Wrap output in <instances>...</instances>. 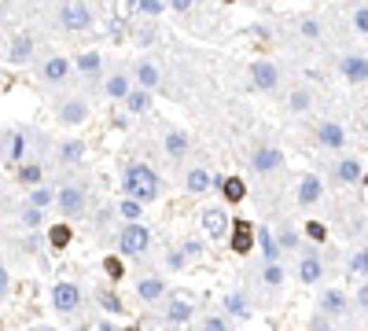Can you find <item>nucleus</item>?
Listing matches in <instances>:
<instances>
[{
	"instance_id": "47",
	"label": "nucleus",
	"mask_w": 368,
	"mask_h": 331,
	"mask_svg": "<svg viewBox=\"0 0 368 331\" xmlns=\"http://www.w3.org/2000/svg\"><path fill=\"white\" fill-rule=\"evenodd\" d=\"M203 331H229V320L225 317H206L203 320Z\"/></svg>"
},
{
	"instance_id": "13",
	"label": "nucleus",
	"mask_w": 368,
	"mask_h": 331,
	"mask_svg": "<svg viewBox=\"0 0 368 331\" xmlns=\"http://www.w3.org/2000/svg\"><path fill=\"white\" fill-rule=\"evenodd\" d=\"M203 228H206V236H210V239H225V232L232 228L229 210L225 206H206L203 210Z\"/></svg>"
},
{
	"instance_id": "23",
	"label": "nucleus",
	"mask_w": 368,
	"mask_h": 331,
	"mask_svg": "<svg viewBox=\"0 0 368 331\" xmlns=\"http://www.w3.org/2000/svg\"><path fill=\"white\" fill-rule=\"evenodd\" d=\"M335 180H339V185H357V180H364L361 162L350 158V155H343L339 162H335Z\"/></svg>"
},
{
	"instance_id": "9",
	"label": "nucleus",
	"mask_w": 368,
	"mask_h": 331,
	"mask_svg": "<svg viewBox=\"0 0 368 331\" xmlns=\"http://www.w3.org/2000/svg\"><path fill=\"white\" fill-rule=\"evenodd\" d=\"M317 313H321V317H335V320H339V317H346V313H350V298H346V291L343 287H328L321 298H317Z\"/></svg>"
},
{
	"instance_id": "50",
	"label": "nucleus",
	"mask_w": 368,
	"mask_h": 331,
	"mask_svg": "<svg viewBox=\"0 0 368 331\" xmlns=\"http://www.w3.org/2000/svg\"><path fill=\"white\" fill-rule=\"evenodd\" d=\"M11 291V273H8V265L0 261V294H8Z\"/></svg>"
},
{
	"instance_id": "27",
	"label": "nucleus",
	"mask_w": 368,
	"mask_h": 331,
	"mask_svg": "<svg viewBox=\"0 0 368 331\" xmlns=\"http://www.w3.org/2000/svg\"><path fill=\"white\" fill-rule=\"evenodd\" d=\"M184 188H188V195H203V192H210V188H214V177L206 173L203 166H196V170H188Z\"/></svg>"
},
{
	"instance_id": "12",
	"label": "nucleus",
	"mask_w": 368,
	"mask_h": 331,
	"mask_svg": "<svg viewBox=\"0 0 368 331\" xmlns=\"http://www.w3.org/2000/svg\"><path fill=\"white\" fill-rule=\"evenodd\" d=\"M298 280L302 284H321L324 280V261H321V254H317V246H310V251H302V258H298Z\"/></svg>"
},
{
	"instance_id": "46",
	"label": "nucleus",
	"mask_w": 368,
	"mask_h": 331,
	"mask_svg": "<svg viewBox=\"0 0 368 331\" xmlns=\"http://www.w3.org/2000/svg\"><path fill=\"white\" fill-rule=\"evenodd\" d=\"M310 331H339V327H335L328 317H321V313H313V317H310Z\"/></svg>"
},
{
	"instance_id": "26",
	"label": "nucleus",
	"mask_w": 368,
	"mask_h": 331,
	"mask_svg": "<svg viewBox=\"0 0 368 331\" xmlns=\"http://www.w3.org/2000/svg\"><path fill=\"white\" fill-rule=\"evenodd\" d=\"M254 246V228L250 221H232V251L236 254H247Z\"/></svg>"
},
{
	"instance_id": "19",
	"label": "nucleus",
	"mask_w": 368,
	"mask_h": 331,
	"mask_svg": "<svg viewBox=\"0 0 368 331\" xmlns=\"http://www.w3.org/2000/svg\"><path fill=\"white\" fill-rule=\"evenodd\" d=\"M15 185H23L26 192L37 188V185H44V166H41L37 158H26L19 170H15Z\"/></svg>"
},
{
	"instance_id": "22",
	"label": "nucleus",
	"mask_w": 368,
	"mask_h": 331,
	"mask_svg": "<svg viewBox=\"0 0 368 331\" xmlns=\"http://www.w3.org/2000/svg\"><path fill=\"white\" fill-rule=\"evenodd\" d=\"M321 195H324L321 177H317V173H306V177H302V185H298V203H302V206L321 203Z\"/></svg>"
},
{
	"instance_id": "6",
	"label": "nucleus",
	"mask_w": 368,
	"mask_h": 331,
	"mask_svg": "<svg viewBox=\"0 0 368 331\" xmlns=\"http://www.w3.org/2000/svg\"><path fill=\"white\" fill-rule=\"evenodd\" d=\"M82 287L77 284H70V280H59V284L52 287V309L56 313H63V317H70V313H77L82 309Z\"/></svg>"
},
{
	"instance_id": "29",
	"label": "nucleus",
	"mask_w": 368,
	"mask_h": 331,
	"mask_svg": "<svg viewBox=\"0 0 368 331\" xmlns=\"http://www.w3.org/2000/svg\"><path fill=\"white\" fill-rule=\"evenodd\" d=\"M26 206H34V210H41V213H44L48 206H56V188L48 185V180H44V185H37V188H30Z\"/></svg>"
},
{
	"instance_id": "18",
	"label": "nucleus",
	"mask_w": 368,
	"mask_h": 331,
	"mask_svg": "<svg viewBox=\"0 0 368 331\" xmlns=\"http://www.w3.org/2000/svg\"><path fill=\"white\" fill-rule=\"evenodd\" d=\"M30 59H34V37H30V33H15L11 44H8V63L26 66Z\"/></svg>"
},
{
	"instance_id": "28",
	"label": "nucleus",
	"mask_w": 368,
	"mask_h": 331,
	"mask_svg": "<svg viewBox=\"0 0 368 331\" xmlns=\"http://www.w3.org/2000/svg\"><path fill=\"white\" fill-rule=\"evenodd\" d=\"M56 158L63 162V166H77L85 158V140H63L59 147H56Z\"/></svg>"
},
{
	"instance_id": "17",
	"label": "nucleus",
	"mask_w": 368,
	"mask_h": 331,
	"mask_svg": "<svg viewBox=\"0 0 368 331\" xmlns=\"http://www.w3.org/2000/svg\"><path fill=\"white\" fill-rule=\"evenodd\" d=\"M317 140H321V147H328V151H343L346 147V129L339 122H321L317 125Z\"/></svg>"
},
{
	"instance_id": "10",
	"label": "nucleus",
	"mask_w": 368,
	"mask_h": 331,
	"mask_svg": "<svg viewBox=\"0 0 368 331\" xmlns=\"http://www.w3.org/2000/svg\"><path fill=\"white\" fill-rule=\"evenodd\" d=\"M250 170L254 173H277L284 170V151L273 144H262V147H254L250 151Z\"/></svg>"
},
{
	"instance_id": "5",
	"label": "nucleus",
	"mask_w": 368,
	"mask_h": 331,
	"mask_svg": "<svg viewBox=\"0 0 368 331\" xmlns=\"http://www.w3.org/2000/svg\"><path fill=\"white\" fill-rule=\"evenodd\" d=\"M56 19L67 33H85L96 19H92V8L89 4H59L56 8Z\"/></svg>"
},
{
	"instance_id": "32",
	"label": "nucleus",
	"mask_w": 368,
	"mask_h": 331,
	"mask_svg": "<svg viewBox=\"0 0 368 331\" xmlns=\"http://www.w3.org/2000/svg\"><path fill=\"white\" fill-rule=\"evenodd\" d=\"M70 239H74L70 225H52V228H48V246H56V251H63V246H70Z\"/></svg>"
},
{
	"instance_id": "45",
	"label": "nucleus",
	"mask_w": 368,
	"mask_h": 331,
	"mask_svg": "<svg viewBox=\"0 0 368 331\" xmlns=\"http://www.w3.org/2000/svg\"><path fill=\"white\" fill-rule=\"evenodd\" d=\"M298 232H284V236L277 239V246H280V251H298Z\"/></svg>"
},
{
	"instance_id": "58",
	"label": "nucleus",
	"mask_w": 368,
	"mask_h": 331,
	"mask_svg": "<svg viewBox=\"0 0 368 331\" xmlns=\"http://www.w3.org/2000/svg\"><path fill=\"white\" fill-rule=\"evenodd\" d=\"M41 331H56V327H41Z\"/></svg>"
},
{
	"instance_id": "33",
	"label": "nucleus",
	"mask_w": 368,
	"mask_h": 331,
	"mask_svg": "<svg viewBox=\"0 0 368 331\" xmlns=\"http://www.w3.org/2000/svg\"><path fill=\"white\" fill-rule=\"evenodd\" d=\"M346 273H354V276H368V243H364V246H357V251L350 254Z\"/></svg>"
},
{
	"instance_id": "43",
	"label": "nucleus",
	"mask_w": 368,
	"mask_h": 331,
	"mask_svg": "<svg viewBox=\"0 0 368 331\" xmlns=\"http://www.w3.org/2000/svg\"><path fill=\"white\" fill-rule=\"evenodd\" d=\"M324 236H328V228H324L321 221H310V225H306V239H313V243H324Z\"/></svg>"
},
{
	"instance_id": "53",
	"label": "nucleus",
	"mask_w": 368,
	"mask_h": 331,
	"mask_svg": "<svg viewBox=\"0 0 368 331\" xmlns=\"http://www.w3.org/2000/svg\"><path fill=\"white\" fill-rule=\"evenodd\" d=\"M166 261H170V269H184V254H181V251H173Z\"/></svg>"
},
{
	"instance_id": "41",
	"label": "nucleus",
	"mask_w": 368,
	"mask_h": 331,
	"mask_svg": "<svg viewBox=\"0 0 368 331\" xmlns=\"http://www.w3.org/2000/svg\"><path fill=\"white\" fill-rule=\"evenodd\" d=\"M354 30L361 33V37H368V4L354 8Z\"/></svg>"
},
{
	"instance_id": "1",
	"label": "nucleus",
	"mask_w": 368,
	"mask_h": 331,
	"mask_svg": "<svg viewBox=\"0 0 368 331\" xmlns=\"http://www.w3.org/2000/svg\"><path fill=\"white\" fill-rule=\"evenodd\" d=\"M122 192L125 199H133V203H155L158 195H163V180L158 173L151 170L148 162H129L125 166V177H122Z\"/></svg>"
},
{
	"instance_id": "44",
	"label": "nucleus",
	"mask_w": 368,
	"mask_h": 331,
	"mask_svg": "<svg viewBox=\"0 0 368 331\" xmlns=\"http://www.w3.org/2000/svg\"><path fill=\"white\" fill-rule=\"evenodd\" d=\"M100 306L110 309V313H122V302H118V294H115V291H100Z\"/></svg>"
},
{
	"instance_id": "40",
	"label": "nucleus",
	"mask_w": 368,
	"mask_h": 331,
	"mask_svg": "<svg viewBox=\"0 0 368 331\" xmlns=\"http://www.w3.org/2000/svg\"><path fill=\"white\" fill-rule=\"evenodd\" d=\"M133 11H140V15H151V19H155V15H163V11H166V4H163V0H137V4H133Z\"/></svg>"
},
{
	"instance_id": "25",
	"label": "nucleus",
	"mask_w": 368,
	"mask_h": 331,
	"mask_svg": "<svg viewBox=\"0 0 368 331\" xmlns=\"http://www.w3.org/2000/svg\"><path fill=\"white\" fill-rule=\"evenodd\" d=\"M129 92H133V81H129V74H122V70H115L103 81V96H110V99H125Z\"/></svg>"
},
{
	"instance_id": "31",
	"label": "nucleus",
	"mask_w": 368,
	"mask_h": 331,
	"mask_svg": "<svg viewBox=\"0 0 368 331\" xmlns=\"http://www.w3.org/2000/svg\"><path fill=\"white\" fill-rule=\"evenodd\" d=\"M254 239H258L265 261H280V246H277V239H273V232H269V228H254Z\"/></svg>"
},
{
	"instance_id": "39",
	"label": "nucleus",
	"mask_w": 368,
	"mask_h": 331,
	"mask_svg": "<svg viewBox=\"0 0 368 331\" xmlns=\"http://www.w3.org/2000/svg\"><path fill=\"white\" fill-rule=\"evenodd\" d=\"M310 104H313V92L310 89H295L291 92V111L302 114V111H310Z\"/></svg>"
},
{
	"instance_id": "34",
	"label": "nucleus",
	"mask_w": 368,
	"mask_h": 331,
	"mask_svg": "<svg viewBox=\"0 0 368 331\" xmlns=\"http://www.w3.org/2000/svg\"><path fill=\"white\" fill-rule=\"evenodd\" d=\"M262 280H265L269 287H284V280H287L284 265H280V261H265V265H262Z\"/></svg>"
},
{
	"instance_id": "49",
	"label": "nucleus",
	"mask_w": 368,
	"mask_h": 331,
	"mask_svg": "<svg viewBox=\"0 0 368 331\" xmlns=\"http://www.w3.org/2000/svg\"><path fill=\"white\" fill-rule=\"evenodd\" d=\"M181 254H184V258H199V254H203V243H191V239L181 243Z\"/></svg>"
},
{
	"instance_id": "4",
	"label": "nucleus",
	"mask_w": 368,
	"mask_h": 331,
	"mask_svg": "<svg viewBox=\"0 0 368 331\" xmlns=\"http://www.w3.org/2000/svg\"><path fill=\"white\" fill-rule=\"evenodd\" d=\"M148 246H151V232L144 228L140 221L137 225H122L118 228V251L125 258H140V254H148Z\"/></svg>"
},
{
	"instance_id": "38",
	"label": "nucleus",
	"mask_w": 368,
	"mask_h": 331,
	"mask_svg": "<svg viewBox=\"0 0 368 331\" xmlns=\"http://www.w3.org/2000/svg\"><path fill=\"white\" fill-rule=\"evenodd\" d=\"M118 213L125 218V225H137V221H140V213H144V206L133 203V199H122V203H118Z\"/></svg>"
},
{
	"instance_id": "56",
	"label": "nucleus",
	"mask_w": 368,
	"mask_h": 331,
	"mask_svg": "<svg viewBox=\"0 0 368 331\" xmlns=\"http://www.w3.org/2000/svg\"><path fill=\"white\" fill-rule=\"evenodd\" d=\"M0 19H4V4H0Z\"/></svg>"
},
{
	"instance_id": "48",
	"label": "nucleus",
	"mask_w": 368,
	"mask_h": 331,
	"mask_svg": "<svg viewBox=\"0 0 368 331\" xmlns=\"http://www.w3.org/2000/svg\"><path fill=\"white\" fill-rule=\"evenodd\" d=\"M103 269H107L110 280H118V276H122V261H118V258H107V261H103Z\"/></svg>"
},
{
	"instance_id": "51",
	"label": "nucleus",
	"mask_w": 368,
	"mask_h": 331,
	"mask_svg": "<svg viewBox=\"0 0 368 331\" xmlns=\"http://www.w3.org/2000/svg\"><path fill=\"white\" fill-rule=\"evenodd\" d=\"M354 298H357V309H361V313H368V284H361Z\"/></svg>"
},
{
	"instance_id": "15",
	"label": "nucleus",
	"mask_w": 368,
	"mask_h": 331,
	"mask_svg": "<svg viewBox=\"0 0 368 331\" xmlns=\"http://www.w3.org/2000/svg\"><path fill=\"white\" fill-rule=\"evenodd\" d=\"M191 313H196V306H191L188 294H173V298H166V309H163L166 324H188Z\"/></svg>"
},
{
	"instance_id": "16",
	"label": "nucleus",
	"mask_w": 368,
	"mask_h": 331,
	"mask_svg": "<svg viewBox=\"0 0 368 331\" xmlns=\"http://www.w3.org/2000/svg\"><path fill=\"white\" fill-rule=\"evenodd\" d=\"M339 74L350 85H364L368 81V56H343L339 59Z\"/></svg>"
},
{
	"instance_id": "11",
	"label": "nucleus",
	"mask_w": 368,
	"mask_h": 331,
	"mask_svg": "<svg viewBox=\"0 0 368 331\" xmlns=\"http://www.w3.org/2000/svg\"><path fill=\"white\" fill-rule=\"evenodd\" d=\"M70 59L67 56H48L44 63H37V77L44 81V85H63V81L70 77Z\"/></svg>"
},
{
	"instance_id": "21",
	"label": "nucleus",
	"mask_w": 368,
	"mask_h": 331,
	"mask_svg": "<svg viewBox=\"0 0 368 331\" xmlns=\"http://www.w3.org/2000/svg\"><path fill=\"white\" fill-rule=\"evenodd\" d=\"M163 151L177 162V158H184L188 151H191V137L188 132H181V129H170L166 132V140H163Z\"/></svg>"
},
{
	"instance_id": "36",
	"label": "nucleus",
	"mask_w": 368,
	"mask_h": 331,
	"mask_svg": "<svg viewBox=\"0 0 368 331\" xmlns=\"http://www.w3.org/2000/svg\"><path fill=\"white\" fill-rule=\"evenodd\" d=\"M125 107H129V114H144L151 107V92H144V89H133L129 96H125Z\"/></svg>"
},
{
	"instance_id": "8",
	"label": "nucleus",
	"mask_w": 368,
	"mask_h": 331,
	"mask_svg": "<svg viewBox=\"0 0 368 331\" xmlns=\"http://www.w3.org/2000/svg\"><path fill=\"white\" fill-rule=\"evenodd\" d=\"M56 118H59V125H67V129L89 122V99H85V96H70V99H63V104L56 107Z\"/></svg>"
},
{
	"instance_id": "59",
	"label": "nucleus",
	"mask_w": 368,
	"mask_h": 331,
	"mask_svg": "<svg viewBox=\"0 0 368 331\" xmlns=\"http://www.w3.org/2000/svg\"><path fill=\"white\" fill-rule=\"evenodd\" d=\"M364 132H368V122H364Z\"/></svg>"
},
{
	"instance_id": "7",
	"label": "nucleus",
	"mask_w": 368,
	"mask_h": 331,
	"mask_svg": "<svg viewBox=\"0 0 368 331\" xmlns=\"http://www.w3.org/2000/svg\"><path fill=\"white\" fill-rule=\"evenodd\" d=\"M250 85L258 92H277L280 89V66L269 59H254L250 63Z\"/></svg>"
},
{
	"instance_id": "2",
	"label": "nucleus",
	"mask_w": 368,
	"mask_h": 331,
	"mask_svg": "<svg viewBox=\"0 0 368 331\" xmlns=\"http://www.w3.org/2000/svg\"><path fill=\"white\" fill-rule=\"evenodd\" d=\"M89 206V188H85V180H59L56 185V210L63 213V218H77V213H85Z\"/></svg>"
},
{
	"instance_id": "42",
	"label": "nucleus",
	"mask_w": 368,
	"mask_h": 331,
	"mask_svg": "<svg viewBox=\"0 0 368 331\" xmlns=\"http://www.w3.org/2000/svg\"><path fill=\"white\" fill-rule=\"evenodd\" d=\"M298 30H302V37H310V41L321 37V23H317V19H302V23H298Z\"/></svg>"
},
{
	"instance_id": "54",
	"label": "nucleus",
	"mask_w": 368,
	"mask_h": 331,
	"mask_svg": "<svg viewBox=\"0 0 368 331\" xmlns=\"http://www.w3.org/2000/svg\"><path fill=\"white\" fill-rule=\"evenodd\" d=\"M170 8H173V11H188L191 0H170Z\"/></svg>"
},
{
	"instance_id": "14",
	"label": "nucleus",
	"mask_w": 368,
	"mask_h": 331,
	"mask_svg": "<svg viewBox=\"0 0 368 331\" xmlns=\"http://www.w3.org/2000/svg\"><path fill=\"white\" fill-rule=\"evenodd\" d=\"M166 291L170 287H166L163 276H140V284H137V298H140L144 306H158L166 298Z\"/></svg>"
},
{
	"instance_id": "37",
	"label": "nucleus",
	"mask_w": 368,
	"mask_h": 331,
	"mask_svg": "<svg viewBox=\"0 0 368 331\" xmlns=\"http://www.w3.org/2000/svg\"><path fill=\"white\" fill-rule=\"evenodd\" d=\"M19 225L34 232V228H41V225H44V213H41V210H34V206H19Z\"/></svg>"
},
{
	"instance_id": "20",
	"label": "nucleus",
	"mask_w": 368,
	"mask_h": 331,
	"mask_svg": "<svg viewBox=\"0 0 368 331\" xmlns=\"http://www.w3.org/2000/svg\"><path fill=\"white\" fill-rule=\"evenodd\" d=\"M133 77H137V89H144V92H155L158 85H163V74H158V66L148 63V59L133 66Z\"/></svg>"
},
{
	"instance_id": "57",
	"label": "nucleus",
	"mask_w": 368,
	"mask_h": 331,
	"mask_svg": "<svg viewBox=\"0 0 368 331\" xmlns=\"http://www.w3.org/2000/svg\"><path fill=\"white\" fill-rule=\"evenodd\" d=\"M125 331H140V327H125Z\"/></svg>"
},
{
	"instance_id": "52",
	"label": "nucleus",
	"mask_w": 368,
	"mask_h": 331,
	"mask_svg": "<svg viewBox=\"0 0 368 331\" xmlns=\"http://www.w3.org/2000/svg\"><path fill=\"white\" fill-rule=\"evenodd\" d=\"M137 41H140V44H151V41H155V30H148V26L137 30Z\"/></svg>"
},
{
	"instance_id": "24",
	"label": "nucleus",
	"mask_w": 368,
	"mask_h": 331,
	"mask_svg": "<svg viewBox=\"0 0 368 331\" xmlns=\"http://www.w3.org/2000/svg\"><path fill=\"white\" fill-rule=\"evenodd\" d=\"M214 188L225 195V203H243V195H247V185L239 177H217Z\"/></svg>"
},
{
	"instance_id": "35",
	"label": "nucleus",
	"mask_w": 368,
	"mask_h": 331,
	"mask_svg": "<svg viewBox=\"0 0 368 331\" xmlns=\"http://www.w3.org/2000/svg\"><path fill=\"white\" fill-rule=\"evenodd\" d=\"M225 309L232 313V317H239V320H250V302H247V298L239 294V291L225 298Z\"/></svg>"
},
{
	"instance_id": "30",
	"label": "nucleus",
	"mask_w": 368,
	"mask_h": 331,
	"mask_svg": "<svg viewBox=\"0 0 368 331\" xmlns=\"http://www.w3.org/2000/svg\"><path fill=\"white\" fill-rule=\"evenodd\" d=\"M74 70L85 74V77H96V74L103 70V56L100 52H82V56L74 59Z\"/></svg>"
},
{
	"instance_id": "55",
	"label": "nucleus",
	"mask_w": 368,
	"mask_h": 331,
	"mask_svg": "<svg viewBox=\"0 0 368 331\" xmlns=\"http://www.w3.org/2000/svg\"><path fill=\"white\" fill-rule=\"evenodd\" d=\"M92 331H115V324H110V320H100V324H92Z\"/></svg>"
},
{
	"instance_id": "3",
	"label": "nucleus",
	"mask_w": 368,
	"mask_h": 331,
	"mask_svg": "<svg viewBox=\"0 0 368 331\" xmlns=\"http://www.w3.org/2000/svg\"><path fill=\"white\" fill-rule=\"evenodd\" d=\"M30 151H34V132L30 129H4L0 132V158H4L8 166H19L30 158Z\"/></svg>"
}]
</instances>
